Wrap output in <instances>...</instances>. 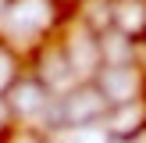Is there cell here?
Here are the masks:
<instances>
[{
    "label": "cell",
    "instance_id": "7",
    "mask_svg": "<svg viewBox=\"0 0 146 143\" xmlns=\"http://www.w3.org/2000/svg\"><path fill=\"white\" fill-rule=\"evenodd\" d=\"M111 29L132 43L146 39V0H114L111 4Z\"/></svg>",
    "mask_w": 146,
    "mask_h": 143
},
{
    "label": "cell",
    "instance_id": "6",
    "mask_svg": "<svg viewBox=\"0 0 146 143\" xmlns=\"http://www.w3.org/2000/svg\"><path fill=\"white\" fill-rule=\"evenodd\" d=\"M107 136L111 140H121V143H128L132 136H139L143 129H146V97L139 100H128V104H118V107H111L107 111Z\"/></svg>",
    "mask_w": 146,
    "mask_h": 143
},
{
    "label": "cell",
    "instance_id": "12",
    "mask_svg": "<svg viewBox=\"0 0 146 143\" xmlns=\"http://www.w3.org/2000/svg\"><path fill=\"white\" fill-rule=\"evenodd\" d=\"M11 132V111H7V104H4V97H0V143H4V136Z\"/></svg>",
    "mask_w": 146,
    "mask_h": 143
},
{
    "label": "cell",
    "instance_id": "13",
    "mask_svg": "<svg viewBox=\"0 0 146 143\" xmlns=\"http://www.w3.org/2000/svg\"><path fill=\"white\" fill-rule=\"evenodd\" d=\"M107 143H121V140H107Z\"/></svg>",
    "mask_w": 146,
    "mask_h": 143
},
{
    "label": "cell",
    "instance_id": "11",
    "mask_svg": "<svg viewBox=\"0 0 146 143\" xmlns=\"http://www.w3.org/2000/svg\"><path fill=\"white\" fill-rule=\"evenodd\" d=\"M4 143H43V132L32 129V125H18V129L11 125V132L4 136Z\"/></svg>",
    "mask_w": 146,
    "mask_h": 143
},
{
    "label": "cell",
    "instance_id": "8",
    "mask_svg": "<svg viewBox=\"0 0 146 143\" xmlns=\"http://www.w3.org/2000/svg\"><path fill=\"white\" fill-rule=\"evenodd\" d=\"M71 75H75V72H71L68 57H64L61 43H57V47H43V50H39V57H36V79H39L46 90H61V86H68Z\"/></svg>",
    "mask_w": 146,
    "mask_h": 143
},
{
    "label": "cell",
    "instance_id": "9",
    "mask_svg": "<svg viewBox=\"0 0 146 143\" xmlns=\"http://www.w3.org/2000/svg\"><path fill=\"white\" fill-rule=\"evenodd\" d=\"M100 61L104 64H135V43L118 32L100 36Z\"/></svg>",
    "mask_w": 146,
    "mask_h": 143
},
{
    "label": "cell",
    "instance_id": "3",
    "mask_svg": "<svg viewBox=\"0 0 146 143\" xmlns=\"http://www.w3.org/2000/svg\"><path fill=\"white\" fill-rule=\"evenodd\" d=\"M4 104L11 111V118H36L50 107V90L36 75H18L4 93Z\"/></svg>",
    "mask_w": 146,
    "mask_h": 143
},
{
    "label": "cell",
    "instance_id": "4",
    "mask_svg": "<svg viewBox=\"0 0 146 143\" xmlns=\"http://www.w3.org/2000/svg\"><path fill=\"white\" fill-rule=\"evenodd\" d=\"M57 7L54 0H11L7 7V21H11V32L18 36H39L54 25Z\"/></svg>",
    "mask_w": 146,
    "mask_h": 143
},
{
    "label": "cell",
    "instance_id": "5",
    "mask_svg": "<svg viewBox=\"0 0 146 143\" xmlns=\"http://www.w3.org/2000/svg\"><path fill=\"white\" fill-rule=\"evenodd\" d=\"M61 50H64V57H68V64H71V72H82V75H96L100 72V36H93L86 25H78L75 32L68 36V39L61 43Z\"/></svg>",
    "mask_w": 146,
    "mask_h": 143
},
{
    "label": "cell",
    "instance_id": "2",
    "mask_svg": "<svg viewBox=\"0 0 146 143\" xmlns=\"http://www.w3.org/2000/svg\"><path fill=\"white\" fill-rule=\"evenodd\" d=\"M93 86L104 93L111 107L146 97V75L139 72V64H100V72L93 75Z\"/></svg>",
    "mask_w": 146,
    "mask_h": 143
},
{
    "label": "cell",
    "instance_id": "1",
    "mask_svg": "<svg viewBox=\"0 0 146 143\" xmlns=\"http://www.w3.org/2000/svg\"><path fill=\"white\" fill-rule=\"evenodd\" d=\"M107 111H111V104L104 100V93L93 82H82L57 100L54 114H57V125H64V129H89L96 122H104Z\"/></svg>",
    "mask_w": 146,
    "mask_h": 143
},
{
    "label": "cell",
    "instance_id": "10",
    "mask_svg": "<svg viewBox=\"0 0 146 143\" xmlns=\"http://www.w3.org/2000/svg\"><path fill=\"white\" fill-rule=\"evenodd\" d=\"M14 79H18V57H14V50L0 39V97L7 93V86H11Z\"/></svg>",
    "mask_w": 146,
    "mask_h": 143
}]
</instances>
